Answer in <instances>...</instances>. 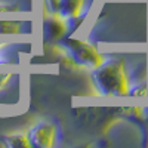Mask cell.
I'll list each match as a JSON object with an SVG mask.
<instances>
[{
	"label": "cell",
	"mask_w": 148,
	"mask_h": 148,
	"mask_svg": "<svg viewBox=\"0 0 148 148\" xmlns=\"http://www.w3.org/2000/svg\"><path fill=\"white\" fill-rule=\"evenodd\" d=\"M92 84L96 93L104 96L127 95L130 84L125 64L119 59H104L92 70Z\"/></svg>",
	"instance_id": "6da1fadb"
},
{
	"label": "cell",
	"mask_w": 148,
	"mask_h": 148,
	"mask_svg": "<svg viewBox=\"0 0 148 148\" xmlns=\"http://www.w3.org/2000/svg\"><path fill=\"white\" fill-rule=\"evenodd\" d=\"M58 49L62 52L64 58L77 68L93 70L105 59L96 46L86 40L77 39H61L58 43Z\"/></svg>",
	"instance_id": "7a4b0ae2"
},
{
	"label": "cell",
	"mask_w": 148,
	"mask_h": 148,
	"mask_svg": "<svg viewBox=\"0 0 148 148\" xmlns=\"http://www.w3.org/2000/svg\"><path fill=\"white\" fill-rule=\"evenodd\" d=\"M30 148H52L59 138V129L53 121L39 120L27 130Z\"/></svg>",
	"instance_id": "3957f363"
},
{
	"label": "cell",
	"mask_w": 148,
	"mask_h": 148,
	"mask_svg": "<svg viewBox=\"0 0 148 148\" xmlns=\"http://www.w3.org/2000/svg\"><path fill=\"white\" fill-rule=\"evenodd\" d=\"M49 15H56L67 21L79 19L86 9V0H45Z\"/></svg>",
	"instance_id": "277c9868"
},
{
	"label": "cell",
	"mask_w": 148,
	"mask_h": 148,
	"mask_svg": "<svg viewBox=\"0 0 148 148\" xmlns=\"http://www.w3.org/2000/svg\"><path fill=\"white\" fill-rule=\"evenodd\" d=\"M68 22L64 18H59L56 15H49L46 16L45 21V31L46 36L53 42H59L61 39H64L65 34L68 33Z\"/></svg>",
	"instance_id": "5b68a950"
},
{
	"label": "cell",
	"mask_w": 148,
	"mask_h": 148,
	"mask_svg": "<svg viewBox=\"0 0 148 148\" xmlns=\"http://www.w3.org/2000/svg\"><path fill=\"white\" fill-rule=\"evenodd\" d=\"M2 144L8 148H30L27 132H14V133L5 135Z\"/></svg>",
	"instance_id": "8992f818"
},
{
	"label": "cell",
	"mask_w": 148,
	"mask_h": 148,
	"mask_svg": "<svg viewBox=\"0 0 148 148\" xmlns=\"http://www.w3.org/2000/svg\"><path fill=\"white\" fill-rule=\"evenodd\" d=\"M19 31H21V24L16 21L0 22V34H18Z\"/></svg>",
	"instance_id": "52a82bcc"
},
{
	"label": "cell",
	"mask_w": 148,
	"mask_h": 148,
	"mask_svg": "<svg viewBox=\"0 0 148 148\" xmlns=\"http://www.w3.org/2000/svg\"><path fill=\"white\" fill-rule=\"evenodd\" d=\"M12 77H14V74H12V73H0V90L6 88Z\"/></svg>",
	"instance_id": "ba28073f"
},
{
	"label": "cell",
	"mask_w": 148,
	"mask_h": 148,
	"mask_svg": "<svg viewBox=\"0 0 148 148\" xmlns=\"http://www.w3.org/2000/svg\"><path fill=\"white\" fill-rule=\"evenodd\" d=\"M6 62H9V59L6 58V53L3 52L2 45H0V64H6Z\"/></svg>",
	"instance_id": "9c48e42d"
}]
</instances>
